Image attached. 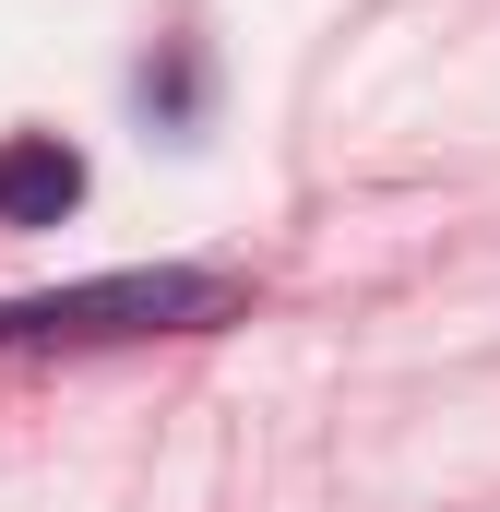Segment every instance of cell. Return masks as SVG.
Returning <instances> with one entry per match:
<instances>
[{
  "label": "cell",
  "instance_id": "obj_2",
  "mask_svg": "<svg viewBox=\"0 0 500 512\" xmlns=\"http://www.w3.org/2000/svg\"><path fill=\"white\" fill-rule=\"evenodd\" d=\"M84 203V155L60 131H12L0 143V227H60Z\"/></svg>",
  "mask_w": 500,
  "mask_h": 512
},
{
  "label": "cell",
  "instance_id": "obj_1",
  "mask_svg": "<svg viewBox=\"0 0 500 512\" xmlns=\"http://www.w3.org/2000/svg\"><path fill=\"white\" fill-rule=\"evenodd\" d=\"M239 310V274L215 262H120L84 286H36L0 298V346H120V334H203Z\"/></svg>",
  "mask_w": 500,
  "mask_h": 512
}]
</instances>
